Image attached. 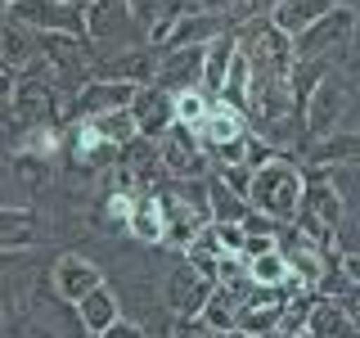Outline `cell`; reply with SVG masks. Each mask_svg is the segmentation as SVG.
I'll use <instances>...</instances> for the list:
<instances>
[{
	"label": "cell",
	"instance_id": "cell-1",
	"mask_svg": "<svg viewBox=\"0 0 360 338\" xmlns=\"http://www.w3.org/2000/svg\"><path fill=\"white\" fill-rule=\"evenodd\" d=\"M297 199H302V167H297V158H292V154H279V158H270V163H262V167L248 172L243 203L252 212H262V217H270L275 225H288L292 221Z\"/></svg>",
	"mask_w": 360,
	"mask_h": 338
},
{
	"label": "cell",
	"instance_id": "cell-2",
	"mask_svg": "<svg viewBox=\"0 0 360 338\" xmlns=\"http://www.w3.org/2000/svg\"><path fill=\"white\" fill-rule=\"evenodd\" d=\"M352 104H356V68H338V73H329L307 99H302V108H297L302 144H311V140H320V135H329L333 127H342Z\"/></svg>",
	"mask_w": 360,
	"mask_h": 338
},
{
	"label": "cell",
	"instance_id": "cell-3",
	"mask_svg": "<svg viewBox=\"0 0 360 338\" xmlns=\"http://www.w3.org/2000/svg\"><path fill=\"white\" fill-rule=\"evenodd\" d=\"M37 63L50 73L59 95L72 99L95 73V45L86 37H54V32H45V37H37Z\"/></svg>",
	"mask_w": 360,
	"mask_h": 338
},
{
	"label": "cell",
	"instance_id": "cell-4",
	"mask_svg": "<svg viewBox=\"0 0 360 338\" xmlns=\"http://www.w3.org/2000/svg\"><path fill=\"white\" fill-rule=\"evenodd\" d=\"M356 50V5H333L329 14H320L307 32L292 37V59H338L352 63Z\"/></svg>",
	"mask_w": 360,
	"mask_h": 338
},
{
	"label": "cell",
	"instance_id": "cell-5",
	"mask_svg": "<svg viewBox=\"0 0 360 338\" xmlns=\"http://www.w3.org/2000/svg\"><path fill=\"white\" fill-rule=\"evenodd\" d=\"M63 104L59 86L50 82V73L32 59L22 73L14 77V90H9V118L14 127H32V122H63Z\"/></svg>",
	"mask_w": 360,
	"mask_h": 338
},
{
	"label": "cell",
	"instance_id": "cell-6",
	"mask_svg": "<svg viewBox=\"0 0 360 338\" xmlns=\"http://www.w3.org/2000/svg\"><path fill=\"white\" fill-rule=\"evenodd\" d=\"M234 50L243 54V63L252 68V73L288 77V68H292V41L270 18H248V23H239V27H234Z\"/></svg>",
	"mask_w": 360,
	"mask_h": 338
},
{
	"label": "cell",
	"instance_id": "cell-7",
	"mask_svg": "<svg viewBox=\"0 0 360 338\" xmlns=\"http://www.w3.org/2000/svg\"><path fill=\"white\" fill-rule=\"evenodd\" d=\"M82 23H86V41L99 50H127V45H144V32L135 27L127 0H86L82 9Z\"/></svg>",
	"mask_w": 360,
	"mask_h": 338
},
{
	"label": "cell",
	"instance_id": "cell-8",
	"mask_svg": "<svg viewBox=\"0 0 360 338\" xmlns=\"http://www.w3.org/2000/svg\"><path fill=\"white\" fill-rule=\"evenodd\" d=\"M5 18H14L18 27H27L32 37H86V23L77 5H63V0H14L5 9Z\"/></svg>",
	"mask_w": 360,
	"mask_h": 338
},
{
	"label": "cell",
	"instance_id": "cell-9",
	"mask_svg": "<svg viewBox=\"0 0 360 338\" xmlns=\"http://www.w3.org/2000/svg\"><path fill=\"white\" fill-rule=\"evenodd\" d=\"M153 149H158V163H162L167 180H202L212 172L189 127H176V122H172V127L153 140Z\"/></svg>",
	"mask_w": 360,
	"mask_h": 338
},
{
	"label": "cell",
	"instance_id": "cell-10",
	"mask_svg": "<svg viewBox=\"0 0 360 338\" xmlns=\"http://www.w3.org/2000/svg\"><path fill=\"white\" fill-rule=\"evenodd\" d=\"M158 45H127V50H112V54H95V73L90 82H122V86H149L153 82V68H158Z\"/></svg>",
	"mask_w": 360,
	"mask_h": 338
},
{
	"label": "cell",
	"instance_id": "cell-11",
	"mask_svg": "<svg viewBox=\"0 0 360 338\" xmlns=\"http://www.w3.org/2000/svg\"><path fill=\"white\" fill-rule=\"evenodd\" d=\"M95 284H104V270H99L95 257H86V253H72V248H63L59 257H54V266H50V293L59 302H82Z\"/></svg>",
	"mask_w": 360,
	"mask_h": 338
},
{
	"label": "cell",
	"instance_id": "cell-12",
	"mask_svg": "<svg viewBox=\"0 0 360 338\" xmlns=\"http://www.w3.org/2000/svg\"><path fill=\"white\" fill-rule=\"evenodd\" d=\"M207 293H212V284L185 266V257H176L172 270L162 275V307L172 320H194L202 311V302H207Z\"/></svg>",
	"mask_w": 360,
	"mask_h": 338
},
{
	"label": "cell",
	"instance_id": "cell-13",
	"mask_svg": "<svg viewBox=\"0 0 360 338\" xmlns=\"http://www.w3.org/2000/svg\"><path fill=\"white\" fill-rule=\"evenodd\" d=\"M202 77V45L198 50H162L153 68V86L167 90V95H180V90H198Z\"/></svg>",
	"mask_w": 360,
	"mask_h": 338
},
{
	"label": "cell",
	"instance_id": "cell-14",
	"mask_svg": "<svg viewBox=\"0 0 360 338\" xmlns=\"http://www.w3.org/2000/svg\"><path fill=\"white\" fill-rule=\"evenodd\" d=\"M127 113H131V122H135V135L158 140V135L172 127V95H167V90H158L153 82L149 86H135Z\"/></svg>",
	"mask_w": 360,
	"mask_h": 338
},
{
	"label": "cell",
	"instance_id": "cell-15",
	"mask_svg": "<svg viewBox=\"0 0 360 338\" xmlns=\"http://www.w3.org/2000/svg\"><path fill=\"white\" fill-rule=\"evenodd\" d=\"M50 234H54L50 221L37 208H0V248H27V253H37Z\"/></svg>",
	"mask_w": 360,
	"mask_h": 338
},
{
	"label": "cell",
	"instance_id": "cell-16",
	"mask_svg": "<svg viewBox=\"0 0 360 338\" xmlns=\"http://www.w3.org/2000/svg\"><path fill=\"white\" fill-rule=\"evenodd\" d=\"M239 23L234 18H221V14H185L176 18V27L167 32V41L158 45V50H198V45L217 41L221 32H234Z\"/></svg>",
	"mask_w": 360,
	"mask_h": 338
},
{
	"label": "cell",
	"instance_id": "cell-17",
	"mask_svg": "<svg viewBox=\"0 0 360 338\" xmlns=\"http://www.w3.org/2000/svg\"><path fill=\"white\" fill-rule=\"evenodd\" d=\"M72 311H77V325H82L86 334H104L112 320H122V298L104 280V284H95L82 302H72Z\"/></svg>",
	"mask_w": 360,
	"mask_h": 338
},
{
	"label": "cell",
	"instance_id": "cell-18",
	"mask_svg": "<svg viewBox=\"0 0 360 338\" xmlns=\"http://www.w3.org/2000/svg\"><path fill=\"white\" fill-rule=\"evenodd\" d=\"M162 199L158 194H135L131 199V212H127V234L135 244H144V248H158L162 244Z\"/></svg>",
	"mask_w": 360,
	"mask_h": 338
},
{
	"label": "cell",
	"instance_id": "cell-19",
	"mask_svg": "<svg viewBox=\"0 0 360 338\" xmlns=\"http://www.w3.org/2000/svg\"><path fill=\"white\" fill-rule=\"evenodd\" d=\"M333 5H342V0H279V5L270 9L266 18H270V23H275V27L292 41L297 32H307L320 14H329ZM347 5H352V0H347Z\"/></svg>",
	"mask_w": 360,
	"mask_h": 338
},
{
	"label": "cell",
	"instance_id": "cell-20",
	"mask_svg": "<svg viewBox=\"0 0 360 338\" xmlns=\"http://www.w3.org/2000/svg\"><path fill=\"white\" fill-rule=\"evenodd\" d=\"M230 59H234V32H221L217 41L202 45V77H198V90L207 99L221 95V82L225 73H230Z\"/></svg>",
	"mask_w": 360,
	"mask_h": 338
},
{
	"label": "cell",
	"instance_id": "cell-21",
	"mask_svg": "<svg viewBox=\"0 0 360 338\" xmlns=\"http://www.w3.org/2000/svg\"><path fill=\"white\" fill-rule=\"evenodd\" d=\"M302 334H311V338H356V320L338 307L333 298H315Z\"/></svg>",
	"mask_w": 360,
	"mask_h": 338
},
{
	"label": "cell",
	"instance_id": "cell-22",
	"mask_svg": "<svg viewBox=\"0 0 360 338\" xmlns=\"http://www.w3.org/2000/svg\"><path fill=\"white\" fill-rule=\"evenodd\" d=\"M5 163H9V172H14V180L27 189V194H45V189L59 180V163H45V158H32V154L9 149Z\"/></svg>",
	"mask_w": 360,
	"mask_h": 338
},
{
	"label": "cell",
	"instance_id": "cell-23",
	"mask_svg": "<svg viewBox=\"0 0 360 338\" xmlns=\"http://www.w3.org/2000/svg\"><path fill=\"white\" fill-rule=\"evenodd\" d=\"M32 59H37V37H32L27 27H18L14 18L0 14V63L14 68V73H22Z\"/></svg>",
	"mask_w": 360,
	"mask_h": 338
},
{
	"label": "cell",
	"instance_id": "cell-24",
	"mask_svg": "<svg viewBox=\"0 0 360 338\" xmlns=\"http://www.w3.org/2000/svg\"><path fill=\"white\" fill-rule=\"evenodd\" d=\"M207 212H212V221H221V225H239L248 217V203L207 172Z\"/></svg>",
	"mask_w": 360,
	"mask_h": 338
},
{
	"label": "cell",
	"instance_id": "cell-25",
	"mask_svg": "<svg viewBox=\"0 0 360 338\" xmlns=\"http://www.w3.org/2000/svg\"><path fill=\"white\" fill-rule=\"evenodd\" d=\"M234 315H239V302H234L225 289H217V284H212L207 302H202V311L194 315V320H202L207 330H217V334H230V330H234Z\"/></svg>",
	"mask_w": 360,
	"mask_h": 338
},
{
	"label": "cell",
	"instance_id": "cell-26",
	"mask_svg": "<svg viewBox=\"0 0 360 338\" xmlns=\"http://www.w3.org/2000/svg\"><path fill=\"white\" fill-rule=\"evenodd\" d=\"M279 307L284 302H257V307H239V315H234V330L252 334V338H270L279 325Z\"/></svg>",
	"mask_w": 360,
	"mask_h": 338
},
{
	"label": "cell",
	"instance_id": "cell-27",
	"mask_svg": "<svg viewBox=\"0 0 360 338\" xmlns=\"http://www.w3.org/2000/svg\"><path fill=\"white\" fill-rule=\"evenodd\" d=\"M207 108H212V99L202 95V90H180V95H172V122H176V127L194 131L198 122L207 118Z\"/></svg>",
	"mask_w": 360,
	"mask_h": 338
},
{
	"label": "cell",
	"instance_id": "cell-28",
	"mask_svg": "<svg viewBox=\"0 0 360 338\" xmlns=\"http://www.w3.org/2000/svg\"><path fill=\"white\" fill-rule=\"evenodd\" d=\"M86 127L95 131V135H104L108 144H117V149H122L127 140H135V122H131L127 108H112V113H104V118H90Z\"/></svg>",
	"mask_w": 360,
	"mask_h": 338
},
{
	"label": "cell",
	"instance_id": "cell-29",
	"mask_svg": "<svg viewBox=\"0 0 360 338\" xmlns=\"http://www.w3.org/2000/svg\"><path fill=\"white\" fill-rule=\"evenodd\" d=\"M207 234H212V244H217V253H221V257H243V239H248V234L239 230V225H221V221H212V225H207Z\"/></svg>",
	"mask_w": 360,
	"mask_h": 338
},
{
	"label": "cell",
	"instance_id": "cell-30",
	"mask_svg": "<svg viewBox=\"0 0 360 338\" xmlns=\"http://www.w3.org/2000/svg\"><path fill=\"white\" fill-rule=\"evenodd\" d=\"M32 257L37 253H27V248H0V275H14V270H22Z\"/></svg>",
	"mask_w": 360,
	"mask_h": 338
},
{
	"label": "cell",
	"instance_id": "cell-31",
	"mask_svg": "<svg viewBox=\"0 0 360 338\" xmlns=\"http://www.w3.org/2000/svg\"><path fill=\"white\" fill-rule=\"evenodd\" d=\"M158 5H162V0H127V9H131V18H135V27H140V32H149Z\"/></svg>",
	"mask_w": 360,
	"mask_h": 338
},
{
	"label": "cell",
	"instance_id": "cell-32",
	"mask_svg": "<svg viewBox=\"0 0 360 338\" xmlns=\"http://www.w3.org/2000/svg\"><path fill=\"white\" fill-rule=\"evenodd\" d=\"M99 338H149V330H144V325H135V320H112Z\"/></svg>",
	"mask_w": 360,
	"mask_h": 338
},
{
	"label": "cell",
	"instance_id": "cell-33",
	"mask_svg": "<svg viewBox=\"0 0 360 338\" xmlns=\"http://www.w3.org/2000/svg\"><path fill=\"white\" fill-rule=\"evenodd\" d=\"M14 68H5V63H0V99H9V90H14Z\"/></svg>",
	"mask_w": 360,
	"mask_h": 338
},
{
	"label": "cell",
	"instance_id": "cell-34",
	"mask_svg": "<svg viewBox=\"0 0 360 338\" xmlns=\"http://www.w3.org/2000/svg\"><path fill=\"white\" fill-rule=\"evenodd\" d=\"M63 5H77V9H86V0H63Z\"/></svg>",
	"mask_w": 360,
	"mask_h": 338
}]
</instances>
